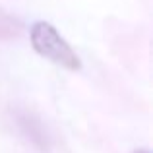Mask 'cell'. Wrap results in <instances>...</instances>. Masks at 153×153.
<instances>
[{
    "label": "cell",
    "instance_id": "1",
    "mask_svg": "<svg viewBox=\"0 0 153 153\" xmlns=\"http://www.w3.org/2000/svg\"><path fill=\"white\" fill-rule=\"evenodd\" d=\"M29 39L33 51L45 60L70 72L82 70L79 56L68 45L66 39L58 33V29L54 25H51L49 22H35L29 29Z\"/></svg>",
    "mask_w": 153,
    "mask_h": 153
},
{
    "label": "cell",
    "instance_id": "2",
    "mask_svg": "<svg viewBox=\"0 0 153 153\" xmlns=\"http://www.w3.org/2000/svg\"><path fill=\"white\" fill-rule=\"evenodd\" d=\"M134 153H149V149H136Z\"/></svg>",
    "mask_w": 153,
    "mask_h": 153
}]
</instances>
